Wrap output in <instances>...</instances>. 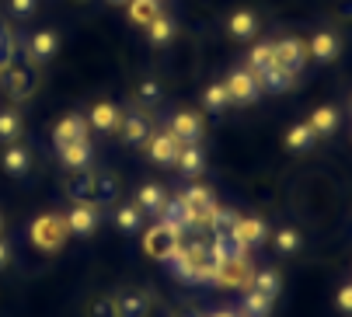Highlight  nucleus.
<instances>
[{"label":"nucleus","instance_id":"obj_42","mask_svg":"<svg viewBox=\"0 0 352 317\" xmlns=\"http://www.w3.org/2000/svg\"><path fill=\"white\" fill-rule=\"evenodd\" d=\"M8 261H11V244H8L4 237H0V269H4Z\"/></svg>","mask_w":352,"mask_h":317},{"label":"nucleus","instance_id":"obj_40","mask_svg":"<svg viewBox=\"0 0 352 317\" xmlns=\"http://www.w3.org/2000/svg\"><path fill=\"white\" fill-rule=\"evenodd\" d=\"M338 307H342V314H349V317H352V283L338 289Z\"/></svg>","mask_w":352,"mask_h":317},{"label":"nucleus","instance_id":"obj_28","mask_svg":"<svg viewBox=\"0 0 352 317\" xmlns=\"http://www.w3.org/2000/svg\"><path fill=\"white\" fill-rule=\"evenodd\" d=\"M21 116L14 109H4L0 112V143H18L21 140Z\"/></svg>","mask_w":352,"mask_h":317},{"label":"nucleus","instance_id":"obj_30","mask_svg":"<svg viewBox=\"0 0 352 317\" xmlns=\"http://www.w3.org/2000/svg\"><path fill=\"white\" fill-rule=\"evenodd\" d=\"M146 35H150V42H154V45H164V42L175 39V21L168 14H157L154 21L146 25Z\"/></svg>","mask_w":352,"mask_h":317},{"label":"nucleus","instance_id":"obj_16","mask_svg":"<svg viewBox=\"0 0 352 317\" xmlns=\"http://www.w3.org/2000/svg\"><path fill=\"white\" fill-rule=\"evenodd\" d=\"M112 303H116V314L119 317H146L150 314V296L146 293H136V289L116 296Z\"/></svg>","mask_w":352,"mask_h":317},{"label":"nucleus","instance_id":"obj_1","mask_svg":"<svg viewBox=\"0 0 352 317\" xmlns=\"http://www.w3.org/2000/svg\"><path fill=\"white\" fill-rule=\"evenodd\" d=\"M168 265L185 283H210L213 286V276H217V258L206 244H178L168 258Z\"/></svg>","mask_w":352,"mask_h":317},{"label":"nucleus","instance_id":"obj_31","mask_svg":"<svg viewBox=\"0 0 352 317\" xmlns=\"http://www.w3.org/2000/svg\"><path fill=\"white\" fill-rule=\"evenodd\" d=\"M265 67H272V42H255L251 52H248V70L262 74Z\"/></svg>","mask_w":352,"mask_h":317},{"label":"nucleus","instance_id":"obj_44","mask_svg":"<svg viewBox=\"0 0 352 317\" xmlns=\"http://www.w3.org/2000/svg\"><path fill=\"white\" fill-rule=\"evenodd\" d=\"M112 4H129V0H112Z\"/></svg>","mask_w":352,"mask_h":317},{"label":"nucleus","instance_id":"obj_27","mask_svg":"<svg viewBox=\"0 0 352 317\" xmlns=\"http://www.w3.org/2000/svg\"><path fill=\"white\" fill-rule=\"evenodd\" d=\"M227 28H230L234 39H251V35L258 32V18L251 14V11H237V14H230Z\"/></svg>","mask_w":352,"mask_h":317},{"label":"nucleus","instance_id":"obj_9","mask_svg":"<svg viewBox=\"0 0 352 317\" xmlns=\"http://www.w3.org/2000/svg\"><path fill=\"white\" fill-rule=\"evenodd\" d=\"M67 230L74 234V237H91L94 230H98V209L91 206V202H74V209L67 213Z\"/></svg>","mask_w":352,"mask_h":317},{"label":"nucleus","instance_id":"obj_43","mask_svg":"<svg viewBox=\"0 0 352 317\" xmlns=\"http://www.w3.org/2000/svg\"><path fill=\"white\" fill-rule=\"evenodd\" d=\"M140 98H150V101H154V98H157V84H143V87H140Z\"/></svg>","mask_w":352,"mask_h":317},{"label":"nucleus","instance_id":"obj_20","mask_svg":"<svg viewBox=\"0 0 352 317\" xmlns=\"http://www.w3.org/2000/svg\"><path fill=\"white\" fill-rule=\"evenodd\" d=\"M60 161H63V168H70V171H84V168L91 164V143H67V146L60 150Z\"/></svg>","mask_w":352,"mask_h":317},{"label":"nucleus","instance_id":"obj_14","mask_svg":"<svg viewBox=\"0 0 352 317\" xmlns=\"http://www.w3.org/2000/svg\"><path fill=\"white\" fill-rule=\"evenodd\" d=\"M0 84H4V91H11V98H18V101H25L28 94H32V74L28 70H21L18 63H11L4 74H0Z\"/></svg>","mask_w":352,"mask_h":317},{"label":"nucleus","instance_id":"obj_17","mask_svg":"<svg viewBox=\"0 0 352 317\" xmlns=\"http://www.w3.org/2000/svg\"><path fill=\"white\" fill-rule=\"evenodd\" d=\"M338 49H342V42H338L335 32H318V35L311 39V56H314L318 63H331V60L338 56Z\"/></svg>","mask_w":352,"mask_h":317},{"label":"nucleus","instance_id":"obj_39","mask_svg":"<svg viewBox=\"0 0 352 317\" xmlns=\"http://www.w3.org/2000/svg\"><path fill=\"white\" fill-rule=\"evenodd\" d=\"M35 11V0H11V14H18V18H28Z\"/></svg>","mask_w":352,"mask_h":317},{"label":"nucleus","instance_id":"obj_46","mask_svg":"<svg viewBox=\"0 0 352 317\" xmlns=\"http://www.w3.org/2000/svg\"><path fill=\"white\" fill-rule=\"evenodd\" d=\"M0 230H4V217H0Z\"/></svg>","mask_w":352,"mask_h":317},{"label":"nucleus","instance_id":"obj_35","mask_svg":"<svg viewBox=\"0 0 352 317\" xmlns=\"http://www.w3.org/2000/svg\"><path fill=\"white\" fill-rule=\"evenodd\" d=\"M14 45H18L14 32H11V28H0V74L14 63Z\"/></svg>","mask_w":352,"mask_h":317},{"label":"nucleus","instance_id":"obj_13","mask_svg":"<svg viewBox=\"0 0 352 317\" xmlns=\"http://www.w3.org/2000/svg\"><path fill=\"white\" fill-rule=\"evenodd\" d=\"M150 157H154L157 164H178V153H182V143L171 136V133H157L150 136Z\"/></svg>","mask_w":352,"mask_h":317},{"label":"nucleus","instance_id":"obj_5","mask_svg":"<svg viewBox=\"0 0 352 317\" xmlns=\"http://www.w3.org/2000/svg\"><path fill=\"white\" fill-rule=\"evenodd\" d=\"M182 234H185V230H178V227L157 223V227H150V230L143 234V251H146L150 258H157V261H168L171 251L182 244Z\"/></svg>","mask_w":352,"mask_h":317},{"label":"nucleus","instance_id":"obj_23","mask_svg":"<svg viewBox=\"0 0 352 317\" xmlns=\"http://www.w3.org/2000/svg\"><path fill=\"white\" fill-rule=\"evenodd\" d=\"M314 143H318V133H314L307 122H300V126H293V129L286 133V146H289L293 153H307Z\"/></svg>","mask_w":352,"mask_h":317},{"label":"nucleus","instance_id":"obj_22","mask_svg":"<svg viewBox=\"0 0 352 317\" xmlns=\"http://www.w3.org/2000/svg\"><path fill=\"white\" fill-rule=\"evenodd\" d=\"M157 14H164V4L161 0H129V18L136 21V25H150Z\"/></svg>","mask_w":352,"mask_h":317},{"label":"nucleus","instance_id":"obj_29","mask_svg":"<svg viewBox=\"0 0 352 317\" xmlns=\"http://www.w3.org/2000/svg\"><path fill=\"white\" fill-rule=\"evenodd\" d=\"M251 289H258V293H265L269 300H276L279 289H283V279H279L276 269H262V272H255V283H251Z\"/></svg>","mask_w":352,"mask_h":317},{"label":"nucleus","instance_id":"obj_32","mask_svg":"<svg viewBox=\"0 0 352 317\" xmlns=\"http://www.w3.org/2000/svg\"><path fill=\"white\" fill-rule=\"evenodd\" d=\"M244 314L248 317H269L272 314V300L265 293H258V289H248L244 293Z\"/></svg>","mask_w":352,"mask_h":317},{"label":"nucleus","instance_id":"obj_19","mask_svg":"<svg viewBox=\"0 0 352 317\" xmlns=\"http://www.w3.org/2000/svg\"><path fill=\"white\" fill-rule=\"evenodd\" d=\"M210 251H213L217 261H223V258H248V248H244L234 234H213Z\"/></svg>","mask_w":352,"mask_h":317},{"label":"nucleus","instance_id":"obj_12","mask_svg":"<svg viewBox=\"0 0 352 317\" xmlns=\"http://www.w3.org/2000/svg\"><path fill=\"white\" fill-rule=\"evenodd\" d=\"M230 234H234L244 248H255V244H262V241L269 237V227H265V220H258V217H244V220L234 223Z\"/></svg>","mask_w":352,"mask_h":317},{"label":"nucleus","instance_id":"obj_34","mask_svg":"<svg viewBox=\"0 0 352 317\" xmlns=\"http://www.w3.org/2000/svg\"><path fill=\"white\" fill-rule=\"evenodd\" d=\"M318 136H328V133H335V126H338V112L331 109V105H324V109H318L314 116H311V122H307Z\"/></svg>","mask_w":352,"mask_h":317},{"label":"nucleus","instance_id":"obj_38","mask_svg":"<svg viewBox=\"0 0 352 317\" xmlns=\"http://www.w3.org/2000/svg\"><path fill=\"white\" fill-rule=\"evenodd\" d=\"M276 248H279V254H296L300 251V234L293 227H283L276 234Z\"/></svg>","mask_w":352,"mask_h":317},{"label":"nucleus","instance_id":"obj_18","mask_svg":"<svg viewBox=\"0 0 352 317\" xmlns=\"http://www.w3.org/2000/svg\"><path fill=\"white\" fill-rule=\"evenodd\" d=\"M94 129H105V133H112V129H119L122 126V116H119V109L112 101H102V105H94L91 109V119H87Z\"/></svg>","mask_w":352,"mask_h":317},{"label":"nucleus","instance_id":"obj_25","mask_svg":"<svg viewBox=\"0 0 352 317\" xmlns=\"http://www.w3.org/2000/svg\"><path fill=\"white\" fill-rule=\"evenodd\" d=\"M157 217H161V223H168V227L188 230V213H185V199H182V195H178V199H168Z\"/></svg>","mask_w":352,"mask_h":317},{"label":"nucleus","instance_id":"obj_45","mask_svg":"<svg viewBox=\"0 0 352 317\" xmlns=\"http://www.w3.org/2000/svg\"><path fill=\"white\" fill-rule=\"evenodd\" d=\"M213 317H234V314H213Z\"/></svg>","mask_w":352,"mask_h":317},{"label":"nucleus","instance_id":"obj_3","mask_svg":"<svg viewBox=\"0 0 352 317\" xmlns=\"http://www.w3.org/2000/svg\"><path fill=\"white\" fill-rule=\"evenodd\" d=\"M255 283V269H251L248 258H223L217 261V276H213V286H223V289H251Z\"/></svg>","mask_w":352,"mask_h":317},{"label":"nucleus","instance_id":"obj_21","mask_svg":"<svg viewBox=\"0 0 352 317\" xmlns=\"http://www.w3.org/2000/svg\"><path fill=\"white\" fill-rule=\"evenodd\" d=\"M146 140H150V122H146L143 116H126V119H122V143L140 146V143H146Z\"/></svg>","mask_w":352,"mask_h":317},{"label":"nucleus","instance_id":"obj_24","mask_svg":"<svg viewBox=\"0 0 352 317\" xmlns=\"http://www.w3.org/2000/svg\"><path fill=\"white\" fill-rule=\"evenodd\" d=\"M164 202H168V195H164L161 185H143V188L136 192V206L143 209V213H161Z\"/></svg>","mask_w":352,"mask_h":317},{"label":"nucleus","instance_id":"obj_8","mask_svg":"<svg viewBox=\"0 0 352 317\" xmlns=\"http://www.w3.org/2000/svg\"><path fill=\"white\" fill-rule=\"evenodd\" d=\"M87 133H91V122H87V119L67 116V119H60L56 129H53V146L63 150L67 143H87Z\"/></svg>","mask_w":352,"mask_h":317},{"label":"nucleus","instance_id":"obj_4","mask_svg":"<svg viewBox=\"0 0 352 317\" xmlns=\"http://www.w3.org/2000/svg\"><path fill=\"white\" fill-rule=\"evenodd\" d=\"M272 67L286 70L289 77H300V70L307 67V45L300 39H279L272 42Z\"/></svg>","mask_w":352,"mask_h":317},{"label":"nucleus","instance_id":"obj_36","mask_svg":"<svg viewBox=\"0 0 352 317\" xmlns=\"http://www.w3.org/2000/svg\"><path fill=\"white\" fill-rule=\"evenodd\" d=\"M203 101H206V109H210V112H223L227 105H230L227 84H210V87H206V98H203Z\"/></svg>","mask_w":352,"mask_h":317},{"label":"nucleus","instance_id":"obj_15","mask_svg":"<svg viewBox=\"0 0 352 317\" xmlns=\"http://www.w3.org/2000/svg\"><path fill=\"white\" fill-rule=\"evenodd\" d=\"M0 164H4V171H8L11 178H25V175L32 171V153H28L25 146H18V143H8L4 157H0Z\"/></svg>","mask_w":352,"mask_h":317},{"label":"nucleus","instance_id":"obj_2","mask_svg":"<svg viewBox=\"0 0 352 317\" xmlns=\"http://www.w3.org/2000/svg\"><path fill=\"white\" fill-rule=\"evenodd\" d=\"M185 199V213H188V230H199V227H210L213 220V209H217V199L206 185H192L188 192H182Z\"/></svg>","mask_w":352,"mask_h":317},{"label":"nucleus","instance_id":"obj_11","mask_svg":"<svg viewBox=\"0 0 352 317\" xmlns=\"http://www.w3.org/2000/svg\"><path fill=\"white\" fill-rule=\"evenodd\" d=\"M56 49H60L56 32H35V35L28 39V60H32V63H49V60L56 56Z\"/></svg>","mask_w":352,"mask_h":317},{"label":"nucleus","instance_id":"obj_10","mask_svg":"<svg viewBox=\"0 0 352 317\" xmlns=\"http://www.w3.org/2000/svg\"><path fill=\"white\" fill-rule=\"evenodd\" d=\"M171 136L185 146V143H199V136H203V119H199L195 112H178L171 119Z\"/></svg>","mask_w":352,"mask_h":317},{"label":"nucleus","instance_id":"obj_7","mask_svg":"<svg viewBox=\"0 0 352 317\" xmlns=\"http://www.w3.org/2000/svg\"><path fill=\"white\" fill-rule=\"evenodd\" d=\"M223 84H227L230 101H237V105H251V101H258V94H262V84H258V77L251 70H234Z\"/></svg>","mask_w":352,"mask_h":317},{"label":"nucleus","instance_id":"obj_37","mask_svg":"<svg viewBox=\"0 0 352 317\" xmlns=\"http://www.w3.org/2000/svg\"><path fill=\"white\" fill-rule=\"evenodd\" d=\"M237 220H241V217L234 213V209H223V206H217V209H213V220H210V227H213V234H230Z\"/></svg>","mask_w":352,"mask_h":317},{"label":"nucleus","instance_id":"obj_6","mask_svg":"<svg viewBox=\"0 0 352 317\" xmlns=\"http://www.w3.org/2000/svg\"><path fill=\"white\" fill-rule=\"evenodd\" d=\"M67 217H56V213H45L32 223V241L42 248V251H56L63 241H67Z\"/></svg>","mask_w":352,"mask_h":317},{"label":"nucleus","instance_id":"obj_41","mask_svg":"<svg viewBox=\"0 0 352 317\" xmlns=\"http://www.w3.org/2000/svg\"><path fill=\"white\" fill-rule=\"evenodd\" d=\"M94 317H119V314H116V303H112V300H102V303L94 307Z\"/></svg>","mask_w":352,"mask_h":317},{"label":"nucleus","instance_id":"obj_26","mask_svg":"<svg viewBox=\"0 0 352 317\" xmlns=\"http://www.w3.org/2000/svg\"><path fill=\"white\" fill-rule=\"evenodd\" d=\"M178 168L185 178H195L199 171H203V150H199L195 143H185L182 153H178Z\"/></svg>","mask_w":352,"mask_h":317},{"label":"nucleus","instance_id":"obj_33","mask_svg":"<svg viewBox=\"0 0 352 317\" xmlns=\"http://www.w3.org/2000/svg\"><path fill=\"white\" fill-rule=\"evenodd\" d=\"M116 223H119L122 234H140V227H143V209H140V206H122L119 213H116Z\"/></svg>","mask_w":352,"mask_h":317}]
</instances>
